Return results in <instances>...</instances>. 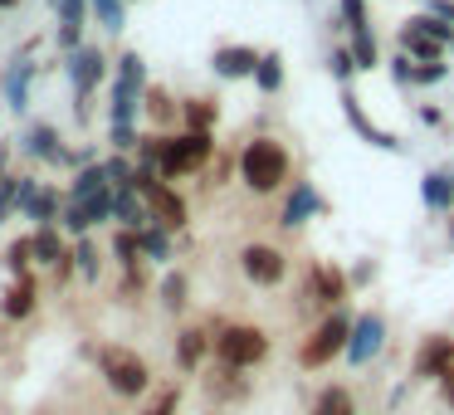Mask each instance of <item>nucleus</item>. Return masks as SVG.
<instances>
[{
  "mask_svg": "<svg viewBox=\"0 0 454 415\" xmlns=\"http://www.w3.org/2000/svg\"><path fill=\"white\" fill-rule=\"evenodd\" d=\"M132 152H113V157H103V176H108V186L118 191V186H132Z\"/></svg>",
  "mask_w": 454,
  "mask_h": 415,
  "instance_id": "40",
  "label": "nucleus"
},
{
  "mask_svg": "<svg viewBox=\"0 0 454 415\" xmlns=\"http://www.w3.org/2000/svg\"><path fill=\"white\" fill-rule=\"evenodd\" d=\"M210 352H215V333H210V327H196V323L181 327V333H176V347H171L181 376H200V366H206Z\"/></svg>",
  "mask_w": 454,
  "mask_h": 415,
  "instance_id": "11",
  "label": "nucleus"
},
{
  "mask_svg": "<svg viewBox=\"0 0 454 415\" xmlns=\"http://www.w3.org/2000/svg\"><path fill=\"white\" fill-rule=\"evenodd\" d=\"M200 381H206V395H210V401H220V405L245 401V395H249V376L239 372V366H225V362H215Z\"/></svg>",
  "mask_w": 454,
  "mask_h": 415,
  "instance_id": "20",
  "label": "nucleus"
},
{
  "mask_svg": "<svg viewBox=\"0 0 454 415\" xmlns=\"http://www.w3.org/2000/svg\"><path fill=\"white\" fill-rule=\"evenodd\" d=\"M215 122H220V103L215 98H186V103H181V128L215 132Z\"/></svg>",
  "mask_w": 454,
  "mask_h": 415,
  "instance_id": "31",
  "label": "nucleus"
},
{
  "mask_svg": "<svg viewBox=\"0 0 454 415\" xmlns=\"http://www.w3.org/2000/svg\"><path fill=\"white\" fill-rule=\"evenodd\" d=\"M440 391H444V401H450V405H454V366H450V372H444V376H440Z\"/></svg>",
  "mask_w": 454,
  "mask_h": 415,
  "instance_id": "48",
  "label": "nucleus"
},
{
  "mask_svg": "<svg viewBox=\"0 0 454 415\" xmlns=\"http://www.w3.org/2000/svg\"><path fill=\"white\" fill-rule=\"evenodd\" d=\"M35 191H40V176H25V171H20V176H5V181H0V225H5V220H15V215L25 220Z\"/></svg>",
  "mask_w": 454,
  "mask_h": 415,
  "instance_id": "21",
  "label": "nucleus"
},
{
  "mask_svg": "<svg viewBox=\"0 0 454 415\" xmlns=\"http://www.w3.org/2000/svg\"><path fill=\"white\" fill-rule=\"evenodd\" d=\"M313 415H356L352 391H347V386H323L317 401H313Z\"/></svg>",
  "mask_w": 454,
  "mask_h": 415,
  "instance_id": "37",
  "label": "nucleus"
},
{
  "mask_svg": "<svg viewBox=\"0 0 454 415\" xmlns=\"http://www.w3.org/2000/svg\"><path fill=\"white\" fill-rule=\"evenodd\" d=\"M15 5H20V0H0V11H15Z\"/></svg>",
  "mask_w": 454,
  "mask_h": 415,
  "instance_id": "50",
  "label": "nucleus"
},
{
  "mask_svg": "<svg viewBox=\"0 0 454 415\" xmlns=\"http://www.w3.org/2000/svg\"><path fill=\"white\" fill-rule=\"evenodd\" d=\"M450 245H454V210H450Z\"/></svg>",
  "mask_w": 454,
  "mask_h": 415,
  "instance_id": "51",
  "label": "nucleus"
},
{
  "mask_svg": "<svg viewBox=\"0 0 454 415\" xmlns=\"http://www.w3.org/2000/svg\"><path fill=\"white\" fill-rule=\"evenodd\" d=\"M323 210H327V200L317 196L313 181H294V191H288V200H284V215H278V225L298 230V225H308L313 215H323Z\"/></svg>",
  "mask_w": 454,
  "mask_h": 415,
  "instance_id": "18",
  "label": "nucleus"
},
{
  "mask_svg": "<svg viewBox=\"0 0 454 415\" xmlns=\"http://www.w3.org/2000/svg\"><path fill=\"white\" fill-rule=\"evenodd\" d=\"M420 200H425L430 210H444V215H450V210H454V181L444 176V171L420 176Z\"/></svg>",
  "mask_w": 454,
  "mask_h": 415,
  "instance_id": "33",
  "label": "nucleus"
},
{
  "mask_svg": "<svg viewBox=\"0 0 454 415\" xmlns=\"http://www.w3.org/2000/svg\"><path fill=\"white\" fill-rule=\"evenodd\" d=\"M98 191H113V186H108V176H103V157L93 161V167H79V171L69 176V196H74V200L98 196Z\"/></svg>",
  "mask_w": 454,
  "mask_h": 415,
  "instance_id": "35",
  "label": "nucleus"
},
{
  "mask_svg": "<svg viewBox=\"0 0 454 415\" xmlns=\"http://www.w3.org/2000/svg\"><path fill=\"white\" fill-rule=\"evenodd\" d=\"M113 264L118 269H142V245H137V230H118L113 225Z\"/></svg>",
  "mask_w": 454,
  "mask_h": 415,
  "instance_id": "36",
  "label": "nucleus"
},
{
  "mask_svg": "<svg viewBox=\"0 0 454 415\" xmlns=\"http://www.w3.org/2000/svg\"><path fill=\"white\" fill-rule=\"evenodd\" d=\"M69 259H74V274H79L83 284H93V278L103 274V249L93 245V235L69 239Z\"/></svg>",
  "mask_w": 454,
  "mask_h": 415,
  "instance_id": "30",
  "label": "nucleus"
},
{
  "mask_svg": "<svg viewBox=\"0 0 454 415\" xmlns=\"http://www.w3.org/2000/svg\"><path fill=\"white\" fill-rule=\"evenodd\" d=\"M93 161H98V152H93V147H64V152H59V167H69V171L93 167Z\"/></svg>",
  "mask_w": 454,
  "mask_h": 415,
  "instance_id": "45",
  "label": "nucleus"
},
{
  "mask_svg": "<svg viewBox=\"0 0 454 415\" xmlns=\"http://www.w3.org/2000/svg\"><path fill=\"white\" fill-rule=\"evenodd\" d=\"M142 118L157 122V128H171V122H181V103L161 83H147V93H142Z\"/></svg>",
  "mask_w": 454,
  "mask_h": 415,
  "instance_id": "28",
  "label": "nucleus"
},
{
  "mask_svg": "<svg viewBox=\"0 0 454 415\" xmlns=\"http://www.w3.org/2000/svg\"><path fill=\"white\" fill-rule=\"evenodd\" d=\"M235 171L254 196H274L278 186H288L294 161H288V147L278 137H249L235 157Z\"/></svg>",
  "mask_w": 454,
  "mask_h": 415,
  "instance_id": "1",
  "label": "nucleus"
},
{
  "mask_svg": "<svg viewBox=\"0 0 454 415\" xmlns=\"http://www.w3.org/2000/svg\"><path fill=\"white\" fill-rule=\"evenodd\" d=\"M157 303L167 308V313H186L191 308V274L186 269H167V274L157 278Z\"/></svg>",
  "mask_w": 454,
  "mask_h": 415,
  "instance_id": "27",
  "label": "nucleus"
},
{
  "mask_svg": "<svg viewBox=\"0 0 454 415\" xmlns=\"http://www.w3.org/2000/svg\"><path fill=\"white\" fill-rule=\"evenodd\" d=\"M381 342H386V323H381L376 313H362V317L352 323V337H347V352H342V356H347L352 366H366L376 352H381Z\"/></svg>",
  "mask_w": 454,
  "mask_h": 415,
  "instance_id": "15",
  "label": "nucleus"
},
{
  "mask_svg": "<svg viewBox=\"0 0 454 415\" xmlns=\"http://www.w3.org/2000/svg\"><path fill=\"white\" fill-rule=\"evenodd\" d=\"M420 118L430 122V128H440V122H444V113H440V108H420Z\"/></svg>",
  "mask_w": 454,
  "mask_h": 415,
  "instance_id": "49",
  "label": "nucleus"
},
{
  "mask_svg": "<svg viewBox=\"0 0 454 415\" xmlns=\"http://www.w3.org/2000/svg\"><path fill=\"white\" fill-rule=\"evenodd\" d=\"M142 93L128 89V83H108V128H137L142 122Z\"/></svg>",
  "mask_w": 454,
  "mask_h": 415,
  "instance_id": "23",
  "label": "nucleus"
},
{
  "mask_svg": "<svg viewBox=\"0 0 454 415\" xmlns=\"http://www.w3.org/2000/svg\"><path fill=\"white\" fill-rule=\"evenodd\" d=\"M147 210H152V220H157V225L171 230V235H181V230L191 225V206H186V196H181L171 181H161V186L147 196Z\"/></svg>",
  "mask_w": 454,
  "mask_h": 415,
  "instance_id": "14",
  "label": "nucleus"
},
{
  "mask_svg": "<svg viewBox=\"0 0 454 415\" xmlns=\"http://www.w3.org/2000/svg\"><path fill=\"white\" fill-rule=\"evenodd\" d=\"M327 74H333L337 83H352V74H356L352 50H333V54H327Z\"/></svg>",
  "mask_w": 454,
  "mask_h": 415,
  "instance_id": "44",
  "label": "nucleus"
},
{
  "mask_svg": "<svg viewBox=\"0 0 454 415\" xmlns=\"http://www.w3.org/2000/svg\"><path fill=\"white\" fill-rule=\"evenodd\" d=\"M181 411V386L167 381L157 386V391H147V405H142V415H176Z\"/></svg>",
  "mask_w": 454,
  "mask_h": 415,
  "instance_id": "39",
  "label": "nucleus"
},
{
  "mask_svg": "<svg viewBox=\"0 0 454 415\" xmlns=\"http://www.w3.org/2000/svg\"><path fill=\"white\" fill-rule=\"evenodd\" d=\"M147 294V264L142 269H122V303H137Z\"/></svg>",
  "mask_w": 454,
  "mask_h": 415,
  "instance_id": "43",
  "label": "nucleus"
},
{
  "mask_svg": "<svg viewBox=\"0 0 454 415\" xmlns=\"http://www.w3.org/2000/svg\"><path fill=\"white\" fill-rule=\"evenodd\" d=\"M401 50L420 64L444 59V50H454V25L440 20V15H411L401 25Z\"/></svg>",
  "mask_w": 454,
  "mask_h": 415,
  "instance_id": "7",
  "label": "nucleus"
},
{
  "mask_svg": "<svg viewBox=\"0 0 454 415\" xmlns=\"http://www.w3.org/2000/svg\"><path fill=\"white\" fill-rule=\"evenodd\" d=\"M259 54H264V50H254V44H220V50L210 54V69H215V79H225V83L254 79Z\"/></svg>",
  "mask_w": 454,
  "mask_h": 415,
  "instance_id": "16",
  "label": "nucleus"
},
{
  "mask_svg": "<svg viewBox=\"0 0 454 415\" xmlns=\"http://www.w3.org/2000/svg\"><path fill=\"white\" fill-rule=\"evenodd\" d=\"M35 313H40V269L15 274L0 288V323H30Z\"/></svg>",
  "mask_w": 454,
  "mask_h": 415,
  "instance_id": "9",
  "label": "nucleus"
},
{
  "mask_svg": "<svg viewBox=\"0 0 454 415\" xmlns=\"http://www.w3.org/2000/svg\"><path fill=\"white\" fill-rule=\"evenodd\" d=\"M210 333H215V362L225 366H239V372H254L259 362L269 356V333L254 323H210Z\"/></svg>",
  "mask_w": 454,
  "mask_h": 415,
  "instance_id": "4",
  "label": "nucleus"
},
{
  "mask_svg": "<svg viewBox=\"0 0 454 415\" xmlns=\"http://www.w3.org/2000/svg\"><path fill=\"white\" fill-rule=\"evenodd\" d=\"M450 366H454V337H440V333H434V337H425V342H420L411 372L420 376V381H440Z\"/></svg>",
  "mask_w": 454,
  "mask_h": 415,
  "instance_id": "19",
  "label": "nucleus"
},
{
  "mask_svg": "<svg viewBox=\"0 0 454 415\" xmlns=\"http://www.w3.org/2000/svg\"><path fill=\"white\" fill-rule=\"evenodd\" d=\"M347 337H352V317H347L342 308L323 313V323H317L313 333L303 337V347H298V366H303V372H323V366H333V356L347 352Z\"/></svg>",
  "mask_w": 454,
  "mask_h": 415,
  "instance_id": "6",
  "label": "nucleus"
},
{
  "mask_svg": "<svg viewBox=\"0 0 454 415\" xmlns=\"http://www.w3.org/2000/svg\"><path fill=\"white\" fill-rule=\"evenodd\" d=\"M137 245H142V259H147V264H171V259H176L171 230H167V225H157V220L137 230Z\"/></svg>",
  "mask_w": 454,
  "mask_h": 415,
  "instance_id": "29",
  "label": "nucleus"
},
{
  "mask_svg": "<svg viewBox=\"0 0 454 415\" xmlns=\"http://www.w3.org/2000/svg\"><path fill=\"white\" fill-rule=\"evenodd\" d=\"M93 366H98L103 386H108L118 401H142V395L152 391V366H147V356L132 352V347H122V342L93 347Z\"/></svg>",
  "mask_w": 454,
  "mask_h": 415,
  "instance_id": "2",
  "label": "nucleus"
},
{
  "mask_svg": "<svg viewBox=\"0 0 454 415\" xmlns=\"http://www.w3.org/2000/svg\"><path fill=\"white\" fill-rule=\"evenodd\" d=\"M35 79H40V64H30V59H15L11 69L0 74V98H5V108H11V113H30Z\"/></svg>",
  "mask_w": 454,
  "mask_h": 415,
  "instance_id": "17",
  "label": "nucleus"
},
{
  "mask_svg": "<svg viewBox=\"0 0 454 415\" xmlns=\"http://www.w3.org/2000/svg\"><path fill=\"white\" fill-rule=\"evenodd\" d=\"M239 274L254 288H278L288 278V259H284V249H274V245H245L239 249Z\"/></svg>",
  "mask_w": 454,
  "mask_h": 415,
  "instance_id": "8",
  "label": "nucleus"
},
{
  "mask_svg": "<svg viewBox=\"0 0 454 415\" xmlns=\"http://www.w3.org/2000/svg\"><path fill=\"white\" fill-rule=\"evenodd\" d=\"M30 249H35V269H54V264L69 259V235H64L59 225H35Z\"/></svg>",
  "mask_w": 454,
  "mask_h": 415,
  "instance_id": "22",
  "label": "nucleus"
},
{
  "mask_svg": "<svg viewBox=\"0 0 454 415\" xmlns=\"http://www.w3.org/2000/svg\"><path fill=\"white\" fill-rule=\"evenodd\" d=\"M337 20H342V30H352V35L372 30V15H366V0H337Z\"/></svg>",
  "mask_w": 454,
  "mask_h": 415,
  "instance_id": "41",
  "label": "nucleus"
},
{
  "mask_svg": "<svg viewBox=\"0 0 454 415\" xmlns=\"http://www.w3.org/2000/svg\"><path fill=\"white\" fill-rule=\"evenodd\" d=\"M215 157V132H161V157H157V171L161 181H181V176H196V171L210 167Z\"/></svg>",
  "mask_w": 454,
  "mask_h": 415,
  "instance_id": "3",
  "label": "nucleus"
},
{
  "mask_svg": "<svg viewBox=\"0 0 454 415\" xmlns=\"http://www.w3.org/2000/svg\"><path fill=\"white\" fill-rule=\"evenodd\" d=\"M254 89L264 93V98H274L278 89H284V54L278 50H264L254 64Z\"/></svg>",
  "mask_w": 454,
  "mask_h": 415,
  "instance_id": "32",
  "label": "nucleus"
},
{
  "mask_svg": "<svg viewBox=\"0 0 454 415\" xmlns=\"http://www.w3.org/2000/svg\"><path fill=\"white\" fill-rule=\"evenodd\" d=\"M391 74H395V83H411V89H430V83H440L450 69H444L440 59H434V64H420V59H411V54L401 50V54L391 59Z\"/></svg>",
  "mask_w": 454,
  "mask_h": 415,
  "instance_id": "25",
  "label": "nucleus"
},
{
  "mask_svg": "<svg viewBox=\"0 0 454 415\" xmlns=\"http://www.w3.org/2000/svg\"><path fill=\"white\" fill-rule=\"evenodd\" d=\"M64 200H69V191H59V186H50V181H40V191H35L30 210H25V220H30V230H35V225H59V215H64Z\"/></svg>",
  "mask_w": 454,
  "mask_h": 415,
  "instance_id": "26",
  "label": "nucleus"
},
{
  "mask_svg": "<svg viewBox=\"0 0 454 415\" xmlns=\"http://www.w3.org/2000/svg\"><path fill=\"white\" fill-rule=\"evenodd\" d=\"M425 5H430V15H440V20L454 25V0H425Z\"/></svg>",
  "mask_w": 454,
  "mask_h": 415,
  "instance_id": "46",
  "label": "nucleus"
},
{
  "mask_svg": "<svg viewBox=\"0 0 454 415\" xmlns=\"http://www.w3.org/2000/svg\"><path fill=\"white\" fill-rule=\"evenodd\" d=\"M64 69H69V83H74V113L83 118V113H89V98L113 79V59L98 50V44L83 40L79 50L64 54Z\"/></svg>",
  "mask_w": 454,
  "mask_h": 415,
  "instance_id": "5",
  "label": "nucleus"
},
{
  "mask_svg": "<svg viewBox=\"0 0 454 415\" xmlns=\"http://www.w3.org/2000/svg\"><path fill=\"white\" fill-rule=\"evenodd\" d=\"M342 118H347V128L356 132V137L366 142V147H376V152H401V142H395V132H386L381 122H372L362 113V98H356L352 89H342Z\"/></svg>",
  "mask_w": 454,
  "mask_h": 415,
  "instance_id": "12",
  "label": "nucleus"
},
{
  "mask_svg": "<svg viewBox=\"0 0 454 415\" xmlns=\"http://www.w3.org/2000/svg\"><path fill=\"white\" fill-rule=\"evenodd\" d=\"M0 264H5V274H30L35 269V249H30V235H15L11 245H5V254H0Z\"/></svg>",
  "mask_w": 454,
  "mask_h": 415,
  "instance_id": "38",
  "label": "nucleus"
},
{
  "mask_svg": "<svg viewBox=\"0 0 454 415\" xmlns=\"http://www.w3.org/2000/svg\"><path fill=\"white\" fill-rule=\"evenodd\" d=\"M64 147H69V142L59 137V128H54L50 118H35L30 128H25V137H20V157L40 161V167H59Z\"/></svg>",
  "mask_w": 454,
  "mask_h": 415,
  "instance_id": "13",
  "label": "nucleus"
},
{
  "mask_svg": "<svg viewBox=\"0 0 454 415\" xmlns=\"http://www.w3.org/2000/svg\"><path fill=\"white\" fill-rule=\"evenodd\" d=\"M50 5H54V0H50Z\"/></svg>",
  "mask_w": 454,
  "mask_h": 415,
  "instance_id": "52",
  "label": "nucleus"
},
{
  "mask_svg": "<svg viewBox=\"0 0 454 415\" xmlns=\"http://www.w3.org/2000/svg\"><path fill=\"white\" fill-rule=\"evenodd\" d=\"M347 288H352V278H347L337 264H313V269H308V278H303V303L308 308H327V313H333V308L347 298Z\"/></svg>",
  "mask_w": 454,
  "mask_h": 415,
  "instance_id": "10",
  "label": "nucleus"
},
{
  "mask_svg": "<svg viewBox=\"0 0 454 415\" xmlns=\"http://www.w3.org/2000/svg\"><path fill=\"white\" fill-rule=\"evenodd\" d=\"M113 225H118V230H142V225H152L147 200H142L132 186H118V191H113Z\"/></svg>",
  "mask_w": 454,
  "mask_h": 415,
  "instance_id": "24",
  "label": "nucleus"
},
{
  "mask_svg": "<svg viewBox=\"0 0 454 415\" xmlns=\"http://www.w3.org/2000/svg\"><path fill=\"white\" fill-rule=\"evenodd\" d=\"M347 50H352V59H356V69L362 74H372L376 64H381V50H376V40H372V30H362V35H352V44H347Z\"/></svg>",
  "mask_w": 454,
  "mask_h": 415,
  "instance_id": "42",
  "label": "nucleus"
},
{
  "mask_svg": "<svg viewBox=\"0 0 454 415\" xmlns=\"http://www.w3.org/2000/svg\"><path fill=\"white\" fill-rule=\"evenodd\" d=\"M11 157H15V147H11V142H0V181L11 176Z\"/></svg>",
  "mask_w": 454,
  "mask_h": 415,
  "instance_id": "47",
  "label": "nucleus"
},
{
  "mask_svg": "<svg viewBox=\"0 0 454 415\" xmlns=\"http://www.w3.org/2000/svg\"><path fill=\"white\" fill-rule=\"evenodd\" d=\"M113 83H128V89H147V59L137 50H122L118 64H113Z\"/></svg>",
  "mask_w": 454,
  "mask_h": 415,
  "instance_id": "34",
  "label": "nucleus"
}]
</instances>
